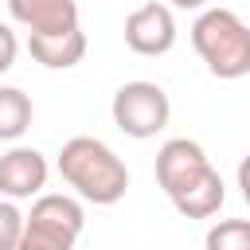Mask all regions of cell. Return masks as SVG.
Here are the masks:
<instances>
[{"instance_id":"7a4b0ae2","label":"cell","mask_w":250,"mask_h":250,"mask_svg":"<svg viewBox=\"0 0 250 250\" xmlns=\"http://www.w3.org/2000/svg\"><path fill=\"white\" fill-rule=\"evenodd\" d=\"M191 47L223 82L250 74V23H242V16L230 8H203L191 23Z\"/></svg>"},{"instance_id":"30bf717a","label":"cell","mask_w":250,"mask_h":250,"mask_svg":"<svg viewBox=\"0 0 250 250\" xmlns=\"http://www.w3.org/2000/svg\"><path fill=\"white\" fill-rule=\"evenodd\" d=\"M27 55L47 70H70L86 55V31L74 27L66 35H27Z\"/></svg>"},{"instance_id":"52a82bcc","label":"cell","mask_w":250,"mask_h":250,"mask_svg":"<svg viewBox=\"0 0 250 250\" xmlns=\"http://www.w3.org/2000/svg\"><path fill=\"white\" fill-rule=\"evenodd\" d=\"M203 168H211V160H207V152H203L199 141L172 137V141H164L160 152H156V184L164 188V195H172V191H180L184 184H191Z\"/></svg>"},{"instance_id":"5b68a950","label":"cell","mask_w":250,"mask_h":250,"mask_svg":"<svg viewBox=\"0 0 250 250\" xmlns=\"http://www.w3.org/2000/svg\"><path fill=\"white\" fill-rule=\"evenodd\" d=\"M125 47L145 59H160L176 47V16L168 4L152 0L125 16Z\"/></svg>"},{"instance_id":"3957f363","label":"cell","mask_w":250,"mask_h":250,"mask_svg":"<svg viewBox=\"0 0 250 250\" xmlns=\"http://www.w3.org/2000/svg\"><path fill=\"white\" fill-rule=\"evenodd\" d=\"M82 227L86 211L74 195H35L16 250H74Z\"/></svg>"},{"instance_id":"8fae6325","label":"cell","mask_w":250,"mask_h":250,"mask_svg":"<svg viewBox=\"0 0 250 250\" xmlns=\"http://www.w3.org/2000/svg\"><path fill=\"white\" fill-rule=\"evenodd\" d=\"M35 117L31 98L20 86H0V141H20Z\"/></svg>"},{"instance_id":"4fadbf2b","label":"cell","mask_w":250,"mask_h":250,"mask_svg":"<svg viewBox=\"0 0 250 250\" xmlns=\"http://www.w3.org/2000/svg\"><path fill=\"white\" fill-rule=\"evenodd\" d=\"M23 211L16 207V199H0V250H16L23 238Z\"/></svg>"},{"instance_id":"2e32d148","label":"cell","mask_w":250,"mask_h":250,"mask_svg":"<svg viewBox=\"0 0 250 250\" xmlns=\"http://www.w3.org/2000/svg\"><path fill=\"white\" fill-rule=\"evenodd\" d=\"M172 8H184V12H191V8H207V0H168Z\"/></svg>"},{"instance_id":"7c38bea8","label":"cell","mask_w":250,"mask_h":250,"mask_svg":"<svg viewBox=\"0 0 250 250\" xmlns=\"http://www.w3.org/2000/svg\"><path fill=\"white\" fill-rule=\"evenodd\" d=\"M203 250H250V219H219L207 230Z\"/></svg>"},{"instance_id":"5bb4252c","label":"cell","mask_w":250,"mask_h":250,"mask_svg":"<svg viewBox=\"0 0 250 250\" xmlns=\"http://www.w3.org/2000/svg\"><path fill=\"white\" fill-rule=\"evenodd\" d=\"M16 55H20V39H16V31L0 20V74H8V70L16 66Z\"/></svg>"},{"instance_id":"8992f818","label":"cell","mask_w":250,"mask_h":250,"mask_svg":"<svg viewBox=\"0 0 250 250\" xmlns=\"http://www.w3.org/2000/svg\"><path fill=\"white\" fill-rule=\"evenodd\" d=\"M51 176V164L39 148H8L0 156V195L4 199H31L43 195Z\"/></svg>"},{"instance_id":"ba28073f","label":"cell","mask_w":250,"mask_h":250,"mask_svg":"<svg viewBox=\"0 0 250 250\" xmlns=\"http://www.w3.org/2000/svg\"><path fill=\"white\" fill-rule=\"evenodd\" d=\"M8 16L27 27V35H66L78 27L74 0H8Z\"/></svg>"},{"instance_id":"6da1fadb","label":"cell","mask_w":250,"mask_h":250,"mask_svg":"<svg viewBox=\"0 0 250 250\" xmlns=\"http://www.w3.org/2000/svg\"><path fill=\"white\" fill-rule=\"evenodd\" d=\"M59 176L94 207H109L129 188L125 160L98 137H70L59 148Z\"/></svg>"},{"instance_id":"277c9868","label":"cell","mask_w":250,"mask_h":250,"mask_svg":"<svg viewBox=\"0 0 250 250\" xmlns=\"http://www.w3.org/2000/svg\"><path fill=\"white\" fill-rule=\"evenodd\" d=\"M109 113H113V125L133 137V141H148L156 137L168 117H172V102L164 94V86L148 82V78H133L125 86H117L113 102H109Z\"/></svg>"},{"instance_id":"9a60e30c","label":"cell","mask_w":250,"mask_h":250,"mask_svg":"<svg viewBox=\"0 0 250 250\" xmlns=\"http://www.w3.org/2000/svg\"><path fill=\"white\" fill-rule=\"evenodd\" d=\"M238 191H242V199H246V207H250V152L238 160Z\"/></svg>"},{"instance_id":"9c48e42d","label":"cell","mask_w":250,"mask_h":250,"mask_svg":"<svg viewBox=\"0 0 250 250\" xmlns=\"http://www.w3.org/2000/svg\"><path fill=\"white\" fill-rule=\"evenodd\" d=\"M168 199H172V207H176L184 219H211V215H219V207H223V199H227V184H223V176H219L215 168H203L191 184H184V188L172 191Z\"/></svg>"}]
</instances>
